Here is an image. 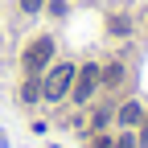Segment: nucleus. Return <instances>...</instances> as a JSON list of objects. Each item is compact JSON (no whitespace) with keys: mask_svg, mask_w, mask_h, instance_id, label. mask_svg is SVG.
Listing matches in <instances>:
<instances>
[{"mask_svg":"<svg viewBox=\"0 0 148 148\" xmlns=\"http://www.w3.org/2000/svg\"><path fill=\"white\" fill-rule=\"evenodd\" d=\"M74 74H78V70H74L70 62H66V66H53V70H49V78L41 82V95H45L49 103H58V99L66 95V90L74 86Z\"/></svg>","mask_w":148,"mask_h":148,"instance_id":"obj_1","label":"nucleus"},{"mask_svg":"<svg viewBox=\"0 0 148 148\" xmlns=\"http://www.w3.org/2000/svg\"><path fill=\"white\" fill-rule=\"evenodd\" d=\"M49 58H53V41H49V37H37V41L25 49V70H29V74L45 70V66H49Z\"/></svg>","mask_w":148,"mask_h":148,"instance_id":"obj_2","label":"nucleus"},{"mask_svg":"<svg viewBox=\"0 0 148 148\" xmlns=\"http://www.w3.org/2000/svg\"><path fill=\"white\" fill-rule=\"evenodd\" d=\"M95 86H99V66H82L78 74H74V103H86L90 95H95Z\"/></svg>","mask_w":148,"mask_h":148,"instance_id":"obj_3","label":"nucleus"},{"mask_svg":"<svg viewBox=\"0 0 148 148\" xmlns=\"http://www.w3.org/2000/svg\"><path fill=\"white\" fill-rule=\"evenodd\" d=\"M140 119H144L140 103H123V107H119V123H127V127H132V123H140Z\"/></svg>","mask_w":148,"mask_h":148,"instance_id":"obj_4","label":"nucleus"},{"mask_svg":"<svg viewBox=\"0 0 148 148\" xmlns=\"http://www.w3.org/2000/svg\"><path fill=\"white\" fill-rule=\"evenodd\" d=\"M119 78H123V66H119V62H111V66L103 70V82H111V86H115Z\"/></svg>","mask_w":148,"mask_h":148,"instance_id":"obj_5","label":"nucleus"},{"mask_svg":"<svg viewBox=\"0 0 148 148\" xmlns=\"http://www.w3.org/2000/svg\"><path fill=\"white\" fill-rule=\"evenodd\" d=\"M37 95H41L37 82H25V86H21V99H25V103H37Z\"/></svg>","mask_w":148,"mask_h":148,"instance_id":"obj_6","label":"nucleus"},{"mask_svg":"<svg viewBox=\"0 0 148 148\" xmlns=\"http://www.w3.org/2000/svg\"><path fill=\"white\" fill-rule=\"evenodd\" d=\"M41 4H45V0H21V8H25V12H37Z\"/></svg>","mask_w":148,"mask_h":148,"instance_id":"obj_7","label":"nucleus"},{"mask_svg":"<svg viewBox=\"0 0 148 148\" xmlns=\"http://www.w3.org/2000/svg\"><path fill=\"white\" fill-rule=\"evenodd\" d=\"M111 148H136V140H132V136H119L115 144H111Z\"/></svg>","mask_w":148,"mask_h":148,"instance_id":"obj_8","label":"nucleus"},{"mask_svg":"<svg viewBox=\"0 0 148 148\" xmlns=\"http://www.w3.org/2000/svg\"><path fill=\"white\" fill-rule=\"evenodd\" d=\"M140 123H144V127H140V144H148V115H144Z\"/></svg>","mask_w":148,"mask_h":148,"instance_id":"obj_9","label":"nucleus"}]
</instances>
